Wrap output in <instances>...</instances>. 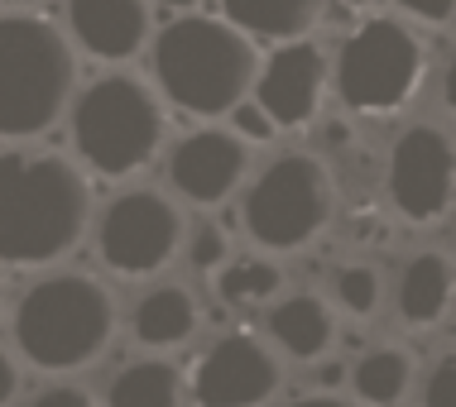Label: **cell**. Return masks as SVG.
I'll return each mask as SVG.
<instances>
[{"mask_svg": "<svg viewBox=\"0 0 456 407\" xmlns=\"http://www.w3.org/2000/svg\"><path fill=\"white\" fill-rule=\"evenodd\" d=\"M92 226V188L68 154H0V264L44 268L68 259Z\"/></svg>", "mask_w": 456, "mask_h": 407, "instance_id": "6da1fadb", "label": "cell"}, {"mask_svg": "<svg viewBox=\"0 0 456 407\" xmlns=\"http://www.w3.org/2000/svg\"><path fill=\"white\" fill-rule=\"evenodd\" d=\"M150 68L168 106H178L192 120H221L250 96L260 53H255V39H245L231 20L183 10L154 34Z\"/></svg>", "mask_w": 456, "mask_h": 407, "instance_id": "7a4b0ae2", "label": "cell"}, {"mask_svg": "<svg viewBox=\"0 0 456 407\" xmlns=\"http://www.w3.org/2000/svg\"><path fill=\"white\" fill-rule=\"evenodd\" d=\"M77 96V48L53 20L0 15V140L53 130Z\"/></svg>", "mask_w": 456, "mask_h": 407, "instance_id": "3957f363", "label": "cell"}, {"mask_svg": "<svg viewBox=\"0 0 456 407\" xmlns=\"http://www.w3.org/2000/svg\"><path fill=\"white\" fill-rule=\"evenodd\" d=\"M110 336H116V298L92 274H48L15 307L20 355L48 374L102 360Z\"/></svg>", "mask_w": 456, "mask_h": 407, "instance_id": "277c9868", "label": "cell"}, {"mask_svg": "<svg viewBox=\"0 0 456 407\" xmlns=\"http://www.w3.org/2000/svg\"><path fill=\"white\" fill-rule=\"evenodd\" d=\"M72 149L96 178H130L154 164L164 144V106L150 82L130 72H106L72 96Z\"/></svg>", "mask_w": 456, "mask_h": 407, "instance_id": "5b68a950", "label": "cell"}, {"mask_svg": "<svg viewBox=\"0 0 456 407\" xmlns=\"http://www.w3.org/2000/svg\"><path fill=\"white\" fill-rule=\"evenodd\" d=\"M428 53L418 29L394 15H370L341 39L331 63V92L351 116H399L418 96Z\"/></svg>", "mask_w": 456, "mask_h": 407, "instance_id": "8992f818", "label": "cell"}, {"mask_svg": "<svg viewBox=\"0 0 456 407\" xmlns=\"http://www.w3.org/2000/svg\"><path fill=\"white\" fill-rule=\"evenodd\" d=\"M331 211H337L331 172L317 154H303V149L279 154L274 164H265L240 202L245 235L269 254L307 250L331 226Z\"/></svg>", "mask_w": 456, "mask_h": 407, "instance_id": "52a82bcc", "label": "cell"}, {"mask_svg": "<svg viewBox=\"0 0 456 407\" xmlns=\"http://www.w3.org/2000/svg\"><path fill=\"white\" fill-rule=\"evenodd\" d=\"M183 250V216L159 188L116 192L96 216V254L120 278H150Z\"/></svg>", "mask_w": 456, "mask_h": 407, "instance_id": "ba28073f", "label": "cell"}, {"mask_svg": "<svg viewBox=\"0 0 456 407\" xmlns=\"http://www.w3.org/2000/svg\"><path fill=\"white\" fill-rule=\"evenodd\" d=\"M389 206L409 226H437L456 206V144L437 125H409L389 144Z\"/></svg>", "mask_w": 456, "mask_h": 407, "instance_id": "9c48e42d", "label": "cell"}, {"mask_svg": "<svg viewBox=\"0 0 456 407\" xmlns=\"http://www.w3.org/2000/svg\"><path fill=\"white\" fill-rule=\"evenodd\" d=\"M279 360L260 336L226 331L197 355L192 364V403L197 407H265L279 388Z\"/></svg>", "mask_w": 456, "mask_h": 407, "instance_id": "30bf717a", "label": "cell"}, {"mask_svg": "<svg viewBox=\"0 0 456 407\" xmlns=\"http://www.w3.org/2000/svg\"><path fill=\"white\" fill-rule=\"evenodd\" d=\"M331 86V63L313 39L274 44V53L260 58L250 82V101L274 120L279 130H307L322 110V96Z\"/></svg>", "mask_w": 456, "mask_h": 407, "instance_id": "8fae6325", "label": "cell"}, {"mask_svg": "<svg viewBox=\"0 0 456 407\" xmlns=\"http://www.w3.org/2000/svg\"><path fill=\"white\" fill-rule=\"evenodd\" d=\"M245 168H250V144H240L221 125L183 134L164 164L174 192L192 206H221L245 182Z\"/></svg>", "mask_w": 456, "mask_h": 407, "instance_id": "7c38bea8", "label": "cell"}, {"mask_svg": "<svg viewBox=\"0 0 456 407\" xmlns=\"http://www.w3.org/2000/svg\"><path fill=\"white\" fill-rule=\"evenodd\" d=\"M154 34V0H68V39L96 63H130Z\"/></svg>", "mask_w": 456, "mask_h": 407, "instance_id": "4fadbf2b", "label": "cell"}, {"mask_svg": "<svg viewBox=\"0 0 456 407\" xmlns=\"http://www.w3.org/2000/svg\"><path fill=\"white\" fill-rule=\"evenodd\" d=\"M456 302V264L442 250H423L399 268L394 283V307H399L403 326H437Z\"/></svg>", "mask_w": 456, "mask_h": 407, "instance_id": "5bb4252c", "label": "cell"}, {"mask_svg": "<svg viewBox=\"0 0 456 407\" xmlns=\"http://www.w3.org/2000/svg\"><path fill=\"white\" fill-rule=\"evenodd\" d=\"M265 331L274 336V345L289 360H322L331 350V340H337V316H331V307L322 298H313V292H293V298H279L269 302V316H265Z\"/></svg>", "mask_w": 456, "mask_h": 407, "instance_id": "9a60e30c", "label": "cell"}, {"mask_svg": "<svg viewBox=\"0 0 456 407\" xmlns=\"http://www.w3.org/2000/svg\"><path fill=\"white\" fill-rule=\"evenodd\" d=\"M331 0H221V20H231L245 39L289 44L303 39L327 15Z\"/></svg>", "mask_w": 456, "mask_h": 407, "instance_id": "2e32d148", "label": "cell"}, {"mask_svg": "<svg viewBox=\"0 0 456 407\" xmlns=\"http://www.w3.org/2000/svg\"><path fill=\"white\" fill-rule=\"evenodd\" d=\"M130 331L144 350H174L197 331V298L183 283H159L134 302Z\"/></svg>", "mask_w": 456, "mask_h": 407, "instance_id": "e0dca14e", "label": "cell"}, {"mask_svg": "<svg viewBox=\"0 0 456 407\" xmlns=\"http://www.w3.org/2000/svg\"><path fill=\"white\" fill-rule=\"evenodd\" d=\"M346 384L355 388V398L365 407H394L403 403V393L413 384V355L399 350V345H375L355 360Z\"/></svg>", "mask_w": 456, "mask_h": 407, "instance_id": "ac0fdd59", "label": "cell"}, {"mask_svg": "<svg viewBox=\"0 0 456 407\" xmlns=\"http://www.w3.org/2000/svg\"><path fill=\"white\" fill-rule=\"evenodd\" d=\"M106 407H183V374L168 360H134L110 379Z\"/></svg>", "mask_w": 456, "mask_h": 407, "instance_id": "d6986e66", "label": "cell"}, {"mask_svg": "<svg viewBox=\"0 0 456 407\" xmlns=\"http://www.w3.org/2000/svg\"><path fill=\"white\" fill-rule=\"evenodd\" d=\"M212 288L221 307H269L283 292V268L274 259H226V264L212 274Z\"/></svg>", "mask_w": 456, "mask_h": 407, "instance_id": "ffe728a7", "label": "cell"}, {"mask_svg": "<svg viewBox=\"0 0 456 407\" xmlns=\"http://www.w3.org/2000/svg\"><path fill=\"white\" fill-rule=\"evenodd\" d=\"M331 298L346 316H375L379 312V298H385V278H379L375 264H341L331 274Z\"/></svg>", "mask_w": 456, "mask_h": 407, "instance_id": "44dd1931", "label": "cell"}, {"mask_svg": "<svg viewBox=\"0 0 456 407\" xmlns=\"http://www.w3.org/2000/svg\"><path fill=\"white\" fill-rule=\"evenodd\" d=\"M183 250H188L192 274H207V278H212L216 268L231 259V240H226V230H221L216 220H197L192 230H183Z\"/></svg>", "mask_w": 456, "mask_h": 407, "instance_id": "7402d4cb", "label": "cell"}, {"mask_svg": "<svg viewBox=\"0 0 456 407\" xmlns=\"http://www.w3.org/2000/svg\"><path fill=\"white\" fill-rule=\"evenodd\" d=\"M226 120H231V134H236L240 144H269V140H274V134H279V125H274V120L265 116L260 106L250 101V96L231 106V110H226Z\"/></svg>", "mask_w": 456, "mask_h": 407, "instance_id": "603a6c76", "label": "cell"}, {"mask_svg": "<svg viewBox=\"0 0 456 407\" xmlns=\"http://www.w3.org/2000/svg\"><path fill=\"white\" fill-rule=\"evenodd\" d=\"M423 407H456V355H442L423 384Z\"/></svg>", "mask_w": 456, "mask_h": 407, "instance_id": "cb8c5ba5", "label": "cell"}, {"mask_svg": "<svg viewBox=\"0 0 456 407\" xmlns=\"http://www.w3.org/2000/svg\"><path fill=\"white\" fill-rule=\"evenodd\" d=\"M409 20H423V24H452L456 20V0H394Z\"/></svg>", "mask_w": 456, "mask_h": 407, "instance_id": "d4e9b609", "label": "cell"}, {"mask_svg": "<svg viewBox=\"0 0 456 407\" xmlns=\"http://www.w3.org/2000/svg\"><path fill=\"white\" fill-rule=\"evenodd\" d=\"M29 407H92V398H87V388H77V384H58V388H44Z\"/></svg>", "mask_w": 456, "mask_h": 407, "instance_id": "484cf974", "label": "cell"}, {"mask_svg": "<svg viewBox=\"0 0 456 407\" xmlns=\"http://www.w3.org/2000/svg\"><path fill=\"white\" fill-rule=\"evenodd\" d=\"M346 379H351V369L341 364V360H327V364H317V388H322V393H337L341 384H346Z\"/></svg>", "mask_w": 456, "mask_h": 407, "instance_id": "4316f807", "label": "cell"}, {"mask_svg": "<svg viewBox=\"0 0 456 407\" xmlns=\"http://www.w3.org/2000/svg\"><path fill=\"white\" fill-rule=\"evenodd\" d=\"M15 393H20V369H15V360H10L5 350H0V407L15 398Z\"/></svg>", "mask_w": 456, "mask_h": 407, "instance_id": "83f0119b", "label": "cell"}, {"mask_svg": "<svg viewBox=\"0 0 456 407\" xmlns=\"http://www.w3.org/2000/svg\"><path fill=\"white\" fill-rule=\"evenodd\" d=\"M442 106L456 116V48H452V58H447V68H442Z\"/></svg>", "mask_w": 456, "mask_h": 407, "instance_id": "f1b7e54d", "label": "cell"}, {"mask_svg": "<svg viewBox=\"0 0 456 407\" xmlns=\"http://www.w3.org/2000/svg\"><path fill=\"white\" fill-rule=\"evenodd\" d=\"M289 407H355V403L337 398V393H313V398H298V403H289Z\"/></svg>", "mask_w": 456, "mask_h": 407, "instance_id": "f546056e", "label": "cell"}, {"mask_svg": "<svg viewBox=\"0 0 456 407\" xmlns=\"http://www.w3.org/2000/svg\"><path fill=\"white\" fill-rule=\"evenodd\" d=\"M154 5H164V10H178V15H183V10H197L202 0H154Z\"/></svg>", "mask_w": 456, "mask_h": 407, "instance_id": "4dcf8cb0", "label": "cell"}, {"mask_svg": "<svg viewBox=\"0 0 456 407\" xmlns=\"http://www.w3.org/2000/svg\"><path fill=\"white\" fill-rule=\"evenodd\" d=\"M5 10H29V5H39V0H0Z\"/></svg>", "mask_w": 456, "mask_h": 407, "instance_id": "1f68e13d", "label": "cell"}, {"mask_svg": "<svg viewBox=\"0 0 456 407\" xmlns=\"http://www.w3.org/2000/svg\"><path fill=\"white\" fill-rule=\"evenodd\" d=\"M341 5H346V10H370L375 0H341Z\"/></svg>", "mask_w": 456, "mask_h": 407, "instance_id": "d6a6232c", "label": "cell"}, {"mask_svg": "<svg viewBox=\"0 0 456 407\" xmlns=\"http://www.w3.org/2000/svg\"><path fill=\"white\" fill-rule=\"evenodd\" d=\"M0 298H5V288H0Z\"/></svg>", "mask_w": 456, "mask_h": 407, "instance_id": "836d02e7", "label": "cell"}]
</instances>
